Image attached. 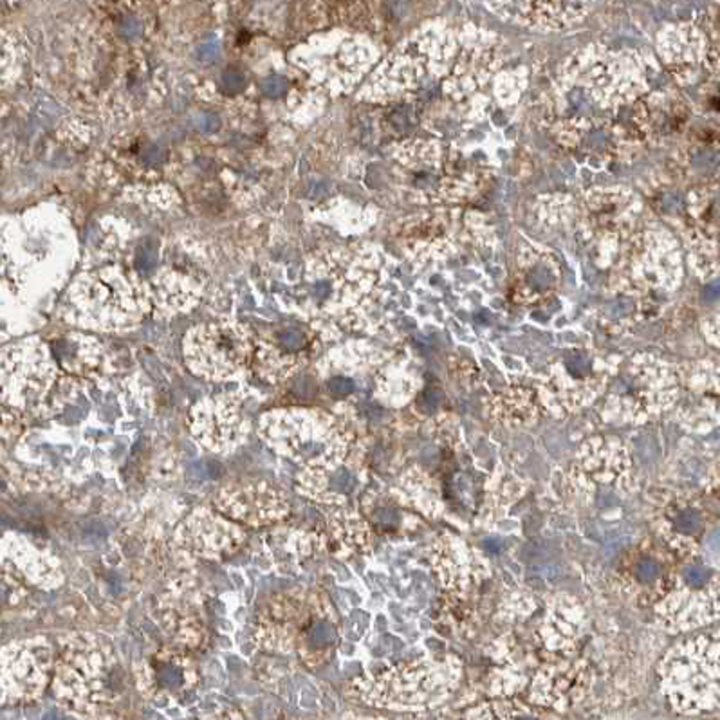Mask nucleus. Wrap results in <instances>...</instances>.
<instances>
[{
  "label": "nucleus",
  "instance_id": "obj_1",
  "mask_svg": "<svg viewBox=\"0 0 720 720\" xmlns=\"http://www.w3.org/2000/svg\"><path fill=\"white\" fill-rule=\"evenodd\" d=\"M120 684L118 668L111 664V655L93 637L81 636L69 641L58 664L54 688L56 694L75 706H94Z\"/></svg>",
  "mask_w": 720,
  "mask_h": 720
},
{
  "label": "nucleus",
  "instance_id": "obj_2",
  "mask_svg": "<svg viewBox=\"0 0 720 720\" xmlns=\"http://www.w3.org/2000/svg\"><path fill=\"white\" fill-rule=\"evenodd\" d=\"M260 430L273 450L300 462L325 466L338 457L336 435L331 424L311 412H273L264 416Z\"/></svg>",
  "mask_w": 720,
  "mask_h": 720
},
{
  "label": "nucleus",
  "instance_id": "obj_3",
  "mask_svg": "<svg viewBox=\"0 0 720 720\" xmlns=\"http://www.w3.org/2000/svg\"><path fill=\"white\" fill-rule=\"evenodd\" d=\"M54 379V365L38 341L0 352V401L17 408L38 405Z\"/></svg>",
  "mask_w": 720,
  "mask_h": 720
},
{
  "label": "nucleus",
  "instance_id": "obj_4",
  "mask_svg": "<svg viewBox=\"0 0 720 720\" xmlns=\"http://www.w3.org/2000/svg\"><path fill=\"white\" fill-rule=\"evenodd\" d=\"M248 358V340L235 325H204L186 338V359L195 374L212 379L233 376Z\"/></svg>",
  "mask_w": 720,
  "mask_h": 720
},
{
  "label": "nucleus",
  "instance_id": "obj_5",
  "mask_svg": "<svg viewBox=\"0 0 720 720\" xmlns=\"http://www.w3.org/2000/svg\"><path fill=\"white\" fill-rule=\"evenodd\" d=\"M51 661V648L44 641L0 648V704L38 697L47 682Z\"/></svg>",
  "mask_w": 720,
  "mask_h": 720
},
{
  "label": "nucleus",
  "instance_id": "obj_6",
  "mask_svg": "<svg viewBox=\"0 0 720 720\" xmlns=\"http://www.w3.org/2000/svg\"><path fill=\"white\" fill-rule=\"evenodd\" d=\"M118 282L114 285L107 282H91L84 285L76 302L81 313L94 325H127L141 316V304L134 300L127 291V285Z\"/></svg>",
  "mask_w": 720,
  "mask_h": 720
},
{
  "label": "nucleus",
  "instance_id": "obj_7",
  "mask_svg": "<svg viewBox=\"0 0 720 720\" xmlns=\"http://www.w3.org/2000/svg\"><path fill=\"white\" fill-rule=\"evenodd\" d=\"M191 430L204 446L215 451L230 448L242 433L239 405L226 396L204 399L191 412Z\"/></svg>",
  "mask_w": 720,
  "mask_h": 720
},
{
  "label": "nucleus",
  "instance_id": "obj_8",
  "mask_svg": "<svg viewBox=\"0 0 720 720\" xmlns=\"http://www.w3.org/2000/svg\"><path fill=\"white\" fill-rule=\"evenodd\" d=\"M242 531L208 511H197L179 531V540L188 551L206 558L230 554L242 542Z\"/></svg>",
  "mask_w": 720,
  "mask_h": 720
},
{
  "label": "nucleus",
  "instance_id": "obj_9",
  "mask_svg": "<svg viewBox=\"0 0 720 720\" xmlns=\"http://www.w3.org/2000/svg\"><path fill=\"white\" fill-rule=\"evenodd\" d=\"M219 508L233 518L262 526L269 524L288 512L285 500L265 484L237 486L224 490L219 496Z\"/></svg>",
  "mask_w": 720,
  "mask_h": 720
},
{
  "label": "nucleus",
  "instance_id": "obj_10",
  "mask_svg": "<svg viewBox=\"0 0 720 720\" xmlns=\"http://www.w3.org/2000/svg\"><path fill=\"white\" fill-rule=\"evenodd\" d=\"M0 552L4 554V560H9L20 572L27 578L40 584L44 587H54L60 584V572H58L56 561L51 560L47 554L24 542V540H2L0 542Z\"/></svg>",
  "mask_w": 720,
  "mask_h": 720
},
{
  "label": "nucleus",
  "instance_id": "obj_11",
  "mask_svg": "<svg viewBox=\"0 0 720 720\" xmlns=\"http://www.w3.org/2000/svg\"><path fill=\"white\" fill-rule=\"evenodd\" d=\"M154 682L163 689H177L185 684V672L175 663H161L154 670Z\"/></svg>",
  "mask_w": 720,
  "mask_h": 720
},
{
  "label": "nucleus",
  "instance_id": "obj_12",
  "mask_svg": "<svg viewBox=\"0 0 720 720\" xmlns=\"http://www.w3.org/2000/svg\"><path fill=\"white\" fill-rule=\"evenodd\" d=\"M334 636H336L334 627L327 623V621H320V623H316L311 628L309 641L314 648H325V646H329L334 641Z\"/></svg>",
  "mask_w": 720,
  "mask_h": 720
},
{
  "label": "nucleus",
  "instance_id": "obj_13",
  "mask_svg": "<svg viewBox=\"0 0 720 720\" xmlns=\"http://www.w3.org/2000/svg\"><path fill=\"white\" fill-rule=\"evenodd\" d=\"M701 526H703V520H701L698 512L694 511V509L680 511L675 520V529L679 531L680 535H694V533L701 529Z\"/></svg>",
  "mask_w": 720,
  "mask_h": 720
},
{
  "label": "nucleus",
  "instance_id": "obj_14",
  "mask_svg": "<svg viewBox=\"0 0 720 720\" xmlns=\"http://www.w3.org/2000/svg\"><path fill=\"white\" fill-rule=\"evenodd\" d=\"M18 594H20V588H18L17 581L13 578H9V576L0 574V609L15 603Z\"/></svg>",
  "mask_w": 720,
  "mask_h": 720
},
{
  "label": "nucleus",
  "instance_id": "obj_15",
  "mask_svg": "<svg viewBox=\"0 0 720 720\" xmlns=\"http://www.w3.org/2000/svg\"><path fill=\"white\" fill-rule=\"evenodd\" d=\"M684 579L694 588H701L707 584L710 579V570L703 565H689L684 570Z\"/></svg>",
  "mask_w": 720,
  "mask_h": 720
},
{
  "label": "nucleus",
  "instance_id": "obj_16",
  "mask_svg": "<svg viewBox=\"0 0 720 720\" xmlns=\"http://www.w3.org/2000/svg\"><path fill=\"white\" fill-rule=\"evenodd\" d=\"M636 572L637 576H639V579H643V581H652V579L657 578L661 569H659V565L655 561L641 560L636 567Z\"/></svg>",
  "mask_w": 720,
  "mask_h": 720
},
{
  "label": "nucleus",
  "instance_id": "obj_17",
  "mask_svg": "<svg viewBox=\"0 0 720 720\" xmlns=\"http://www.w3.org/2000/svg\"><path fill=\"white\" fill-rule=\"evenodd\" d=\"M329 390H331L332 393H336V396H345V393L352 392L354 383L349 377H332V379L329 381Z\"/></svg>",
  "mask_w": 720,
  "mask_h": 720
},
{
  "label": "nucleus",
  "instance_id": "obj_18",
  "mask_svg": "<svg viewBox=\"0 0 720 720\" xmlns=\"http://www.w3.org/2000/svg\"><path fill=\"white\" fill-rule=\"evenodd\" d=\"M567 367H569L570 372H574V374H587V372L590 370V363L584 358H576L572 359V361L567 363Z\"/></svg>",
  "mask_w": 720,
  "mask_h": 720
},
{
  "label": "nucleus",
  "instance_id": "obj_19",
  "mask_svg": "<svg viewBox=\"0 0 720 720\" xmlns=\"http://www.w3.org/2000/svg\"><path fill=\"white\" fill-rule=\"evenodd\" d=\"M484 545H486V547H495V549H493V551H499V549H500V540L487 538L486 542H484Z\"/></svg>",
  "mask_w": 720,
  "mask_h": 720
}]
</instances>
